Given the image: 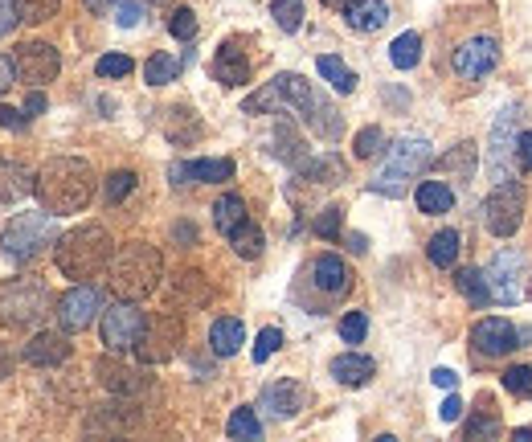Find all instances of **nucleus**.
Returning a JSON list of instances; mask_svg holds the SVG:
<instances>
[{
  "label": "nucleus",
  "mask_w": 532,
  "mask_h": 442,
  "mask_svg": "<svg viewBox=\"0 0 532 442\" xmlns=\"http://www.w3.org/2000/svg\"><path fill=\"white\" fill-rule=\"evenodd\" d=\"M246 221V201L238 197V193H226V197H217V205H213V226H217V234H234L238 226Z\"/></svg>",
  "instance_id": "cd10ccee"
},
{
  "label": "nucleus",
  "mask_w": 532,
  "mask_h": 442,
  "mask_svg": "<svg viewBox=\"0 0 532 442\" xmlns=\"http://www.w3.org/2000/svg\"><path fill=\"white\" fill-rule=\"evenodd\" d=\"M365 332H369V316H365V312H348V316L340 320V336H344V344H361Z\"/></svg>",
  "instance_id": "8fccbe9b"
},
{
  "label": "nucleus",
  "mask_w": 532,
  "mask_h": 442,
  "mask_svg": "<svg viewBox=\"0 0 532 442\" xmlns=\"http://www.w3.org/2000/svg\"><path fill=\"white\" fill-rule=\"evenodd\" d=\"M13 66H17V78H21L25 86L41 91L46 82L58 78L62 58H58V50L50 46V41H25V46L17 50V58H13Z\"/></svg>",
  "instance_id": "9b49d317"
},
{
  "label": "nucleus",
  "mask_w": 532,
  "mask_h": 442,
  "mask_svg": "<svg viewBox=\"0 0 532 442\" xmlns=\"http://www.w3.org/2000/svg\"><path fill=\"white\" fill-rule=\"evenodd\" d=\"M504 389L516 397H532V365H512L504 373Z\"/></svg>",
  "instance_id": "49530a36"
},
{
  "label": "nucleus",
  "mask_w": 532,
  "mask_h": 442,
  "mask_svg": "<svg viewBox=\"0 0 532 442\" xmlns=\"http://www.w3.org/2000/svg\"><path fill=\"white\" fill-rule=\"evenodd\" d=\"M148 328V316L136 307V299H115L103 312V344L111 352H131Z\"/></svg>",
  "instance_id": "6e6552de"
},
{
  "label": "nucleus",
  "mask_w": 532,
  "mask_h": 442,
  "mask_svg": "<svg viewBox=\"0 0 532 442\" xmlns=\"http://www.w3.org/2000/svg\"><path fill=\"white\" fill-rule=\"evenodd\" d=\"M50 242H58V226H54V213H17L5 234H0V246L13 262H29L46 250Z\"/></svg>",
  "instance_id": "0eeeda50"
},
{
  "label": "nucleus",
  "mask_w": 532,
  "mask_h": 442,
  "mask_svg": "<svg viewBox=\"0 0 532 442\" xmlns=\"http://www.w3.org/2000/svg\"><path fill=\"white\" fill-rule=\"evenodd\" d=\"M107 275H111L107 287H111L115 299H136L140 303V299H148L160 287V279H164V258L148 242H127L111 258Z\"/></svg>",
  "instance_id": "7ed1b4c3"
},
{
  "label": "nucleus",
  "mask_w": 532,
  "mask_h": 442,
  "mask_svg": "<svg viewBox=\"0 0 532 442\" xmlns=\"http://www.w3.org/2000/svg\"><path fill=\"white\" fill-rule=\"evenodd\" d=\"M430 381H434L438 389H455V385H459V377H455L451 369H434V377H430Z\"/></svg>",
  "instance_id": "052dcab7"
},
{
  "label": "nucleus",
  "mask_w": 532,
  "mask_h": 442,
  "mask_svg": "<svg viewBox=\"0 0 532 442\" xmlns=\"http://www.w3.org/2000/svg\"><path fill=\"white\" fill-rule=\"evenodd\" d=\"M21 0H0V37H9L21 25Z\"/></svg>",
  "instance_id": "864d4df0"
},
{
  "label": "nucleus",
  "mask_w": 532,
  "mask_h": 442,
  "mask_svg": "<svg viewBox=\"0 0 532 442\" xmlns=\"http://www.w3.org/2000/svg\"><path fill=\"white\" fill-rule=\"evenodd\" d=\"M213 78L221 86H242L250 78V58L242 54L238 41H226V46L213 54Z\"/></svg>",
  "instance_id": "412c9836"
},
{
  "label": "nucleus",
  "mask_w": 532,
  "mask_h": 442,
  "mask_svg": "<svg viewBox=\"0 0 532 442\" xmlns=\"http://www.w3.org/2000/svg\"><path fill=\"white\" fill-rule=\"evenodd\" d=\"M283 103V95H279V86L271 82V86H262L258 95H250L246 99V115H262V111H275Z\"/></svg>",
  "instance_id": "de8ad7c7"
},
{
  "label": "nucleus",
  "mask_w": 532,
  "mask_h": 442,
  "mask_svg": "<svg viewBox=\"0 0 532 442\" xmlns=\"http://www.w3.org/2000/svg\"><path fill=\"white\" fill-rule=\"evenodd\" d=\"M348 246H352V254H365V250H369V246H365V238H361V234H352V238H348Z\"/></svg>",
  "instance_id": "69168bd1"
},
{
  "label": "nucleus",
  "mask_w": 532,
  "mask_h": 442,
  "mask_svg": "<svg viewBox=\"0 0 532 442\" xmlns=\"http://www.w3.org/2000/svg\"><path fill=\"white\" fill-rule=\"evenodd\" d=\"M279 348H283V332H279V328H262L258 340H254V361H258V365L271 361Z\"/></svg>",
  "instance_id": "c03bdc74"
},
{
  "label": "nucleus",
  "mask_w": 532,
  "mask_h": 442,
  "mask_svg": "<svg viewBox=\"0 0 532 442\" xmlns=\"http://www.w3.org/2000/svg\"><path fill=\"white\" fill-rule=\"evenodd\" d=\"M13 373V352L5 348V344H0V381H5Z\"/></svg>",
  "instance_id": "e2e57ef3"
},
{
  "label": "nucleus",
  "mask_w": 532,
  "mask_h": 442,
  "mask_svg": "<svg viewBox=\"0 0 532 442\" xmlns=\"http://www.w3.org/2000/svg\"><path fill=\"white\" fill-rule=\"evenodd\" d=\"M426 258L434 262L438 271L455 267V258H459V234H455V230H438V234L430 238V246H426Z\"/></svg>",
  "instance_id": "2f4dec72"
},
{
  "label": "nucleus",
  "mask_w": 532,
  "mask_h": 442,
  "mask_svg": "<svg viewBox=\"0 0 532 442\" xmlns=\"http://www.w3.org/2000/svg\"><path fill=\"white\" fill-rule=\"evenodd\" d=\"M275 152H279V160H287L291 168H299V164L307 160V148H303L299 131H295L291 123H279V127H275Z\"/></svg>",
  "instance_id": "473e14b6"
},
{
  "label": "nucleus",
  "mask_w": 532,
  "mask_h": 442,
  "mask_svg": "<svg viewBox=\"0 0 532 442\" xmlns=\"http://www.w3.org/2000/svg\"><path fill=\"white\" fill-rule=\"evenodd\" d=\"M33 185H37V176H33L25 164H17V160H0V205L29 197Z\"/></svg>",
  "instance_id": "5701e85b"
},
{
  "label": "nucleus",
  "mask_w": 532,
  "mask_h": 442,
  "mask_svg": "<svg viewBox=\"0 0 532 442\" xmlns=\"http://www.w3.org/2000/svg\"><path fill=\"white\" fill-rule=\"evenodd\" d=\"M25 111H29V115H41V111H46V95L33 91V95H29V103H25Z\"/></svg>",
  "instance_id": "0e129e2a"
},
{
  "label": "nucleus",
  "mask_w": 532,
  "mask_h": 442,
  "mask_svg": "<svg viewBox=\"0 0 532 442\" xmlns=\"http://www.w3.org/2000/svg\"><path fill=\"white\" fill-rule=\"evenodd\" d=\"M176 74H181V62H176L172 54H152L148 66H144L148 86H168V82H176Z\"/></svg>",
  "instance_id": "c9c22d12"
},
{
  "label": "nucleus",
  "mask_w": 532,
  "mask_h": 442,
  "mask_svg": "<svg viewBox=\"0 0 532 442\" xmlns=\"http://www.w3.org/2000/svg\"><path fill=\"white\" fill-rule=\"evenodd\" d=\"M418 58H422V37L418 33H402L389 46V62L397 66V70H414L418 66Z\"/></svg>",
  "instance_id": "72a5a7b5"
},
{
  "label": "nucleus",
  "mask_w": 532,
  "mask_h": 442,
  "mask_svg": "<svg viewBox=\"0 0 532 442\" xmlns=\"http://www.w3.org/2000/svg\"><path fill=\"white\" fill-rule=\"evenodd\" d=\"M516 111H500V119H496V127H492V148H487V172H492V181L496 185H504V181H516L512 176V168H508V160L516 156V144H520V136H516Z\"/></svg>",
  "instance_id": "f8f14e48"
},
{
  "label": "nucleus",
  "mask_w": 532,
  "mask_h": 442,
  "mask_svg": "<svg viewBox=\"0 0 532 442\" xmlns=\"http://www.w3.org/2000/svg\"><path fill=\"white\" fill-rule=\"evenodd\" d=\"M344 21L357 33H377L389 21V5L385 0H352V5H344Z\"/></svg>",
  "instance_id": "b1692460"
},
{
  "label": "nucleus",
  "mask_w": 532,
  "mask_h": 442,
  "mask_svg": "<svg viewBox=\"0 0 532 442\" xmlns=\"http://www.w3.org/2000/svg\"><path fill=\"white\" fill-rule=\"evenodd\" d=\"M414 197H418V209L422 213H447L455 205V189L447 181H422Z\"/></svg>",
  "instance_id": "c85d7f7f"
},
{
  "label": "nucleus",
  "mask_w": 532,
  "mask_h": 442,
  "mask_svg": "<svg viewBox=\"0 0 532 442\" xmlns=\"http://www.w3.org/2000/svg\"><path fill=\"white\" fill-rule=\"evenodd\" d=\"M13 78H17V66H13V58H0V95L13 86Z\"/></svg>",
  "instance_id": "bf43d9fd"
},
{
  "label": "nucleus",
  "mask_w": 532,
  "mask_h": 442,
  "mask_svg": "<svg viewBox=\"0 0 532 442\" xmlns=\"http://www.w3.org/2000/svg\"><path fill=\"white\" fill-rule=\"evenodd\" d=\"M442 168H447V172H459V176H471V168H475V148H471V144H459L451 156H442Z\"/></svg>",
  "instance_id": "3c124183"
},
{
  "label": "nucleus",
  "mask_w": 532,
  "mask_h": 442,
  "mask_svg": "<svg viewBox=\"0 0 532 442\" xmlns=\"http://www.w3.org/2000/svg\"><path fill=\"white\" fill-rule=\"evenodd\" d=\"M82 5H86V13L103 17V13H111V5H115V0H82Z\"/></svg>",
  "instance_id": "680f3d73"
},
{
  "label": "nucleus",
  "mask_w": 532,
  "mask_h": 442,
  "mask_svg": "<svg viewBox=\"0 0 532 442\" xmlns=\"http://www.w3.org/2000/svg\"><path fill=\"white\" fill-rule=\"evenodd\" d=\"M58 9H62V0H21V17L29 25H46L50 17H58Z\"/></svg>",
  "instance_id": "ea45409f"
},
{
  "label": "nucleus",
  "mask_w": 532,
  "mask_h": 442,
  "mask_svg": "<svg viewBox=\"0 0 532 442\" xmlns=\"http://www.w3.org/2000/svg\"><path fill=\"white\" fill-rule=\"evenodd\" d=\"M496 434H500V418L496 414H483V418L467 422V438H496Z\"/></svg>",
  "instance_id": "5fc2aeb1"
},
{
  "label": "nucleus",
  "mask_w": 532,
  "mask_h": 442,
  "mask_svg": "<svg viewBox=\"0 0 532 442\" xmlns=\"http://www.w3.org/2000/svg\"><path fill=\"white\" fill-rule=\"evenodd\" d=\"M316 70L324 74V82L332 86V91L336 95H352V91H357V74H352L340 58H332V54H324L320 62H316Z\"/></svg>",
  "instance_id": "7c9ffc66"
},
{
  "label": "nucleus",
  "mask_w": 532,
  "mask_h": 442,
  "mask_svg": "<svg viewBox=\"0 0 532 442\" xmlns=\"http://www.w3.org/2000/svg\"><path fill=\"white\" fill-rule=\"evenodd\" d=\"M373 373H377V365L369 357H361V352H344V357L332 361V377L340 385H365Z\"/></svg>",
  "instance_id": "bb28decb"
},
{
  "label": "nucleus",
  "mask_w": 532,
  "mask_h": 442,
  "mask_svg": "<svg viewBox=\"0 0 532 442\" xmlns=\"http://www.w3.org/2000/svg\"><path fill=\"white\" fill-rule=\"evenodd\" d=\"M516 164H520L524 172H532V131H524L520 144H516Z\"/></svg>",
  "instance_id": "4d7b16f0"
},
{
  "label": "nucleus",
  "mask_w": 532,
  "mask_h": 442,
  "mask_svg": "<svg viewBox=\"0 0 532 442\" xmlns=\"http://www.w3.org/2000/svg\"><path fill=\"white\" fill-rule=\"evenodd\" d=\"M430 160H434V152H430L426 140H397L385 156V168L369 181V189L385 193V197H406L410 181L422 168H430Z\"/></svg>",
  "instance_id": "39448f33"
},
{
  "label": "nucleus",
  "mask_w": 532,
  "mask_h": 442,
  "mask_svg": "<svg viewBox=\"0 0 532 442\" xmlns=\"http://www.w3.org/2000/svg\"><path fill=\"white\" fill-rule=\"evenodd\" d=\"M50 312V287L41 279H5L0 283V324L33 328Z\"/></svg>",
  "instance_id": "423d86ee"
},
{
  "label": "nucleus",
  "mask_w": 532,
  "mask_h": 442,
  "mask_svg": "<svg viewBox=\"0 0 532 442\" xmlns=\"http://www.w3.org/2000/svg\"><path fill=\"white\" fill-rule=\"evenodd\" d=\"M520 340H524V332L500 316H487L471 328V344H475V352H483V357H508L512 348H520Z\"/></svg>",
  "instance_id": "2eb2a0df"
},
{
  "label": "nucleus",
  "mask_w": 532,
  "mask_h": 442,
  "mask_svg": "<svg viewBox=\"0 0 532 442\" xmlns=\"http://www.w3.org/2000/svg\"><path fill=\"white\" fill-rule=\"evenodd\" d=\"M246 344V328H242V320H234V316H221V320H213V328H209V348H213V357H234V352Z\"/></svg>",
  "instance_id": "a878e982"
},
{
  "label": "nucleus",
  "mask_w": 532,
  "mask_h": 442,
  "mask_svg": "<svg viewBox=\"0 0 532 442\" xmlns=\"http://www.w3.org/2000/svg\"><path fill=\"white\" fill-rule=\"evenodd\" d=\"M33 193H37V201H41V209H46V213L70 217V213L91 205V197H95V168L86 164V160H78V156H58V160H50L46 168L37 172Z\"/></svg>",
  "instance_id": "f257e3e1"
},
{
  "label": "nucleus",
  "mask_w": 532,
  "mask_h": 442,
  "mask_svg": "<svg viewBox=\"0 0 532 442\" xmlns=\"http://www.w3.org/2000/svg\"><path fill=\"white\" fill-rule=\"evenodd\" d=\"M230 246H234V254H238V258H258V254H262V230L254 226L250 217H246L242 226L230 234Z\"/></svg>",
  "instance_id": "e433bc0d"
},
{
  "label": "nucleus",
  "mask_w": 532,
  "mask_h": 442,
  "mask_svg": "<svg viewBox=\"0 0 532 442\" xmlns=\"http://www.w3.org/2000/svg\"><path fill=\"white\" fill-rule=\"evenodd\" d=\"M111 13H115V21H119L123 29H131V25H140V17H144V5H140V0H115V5H111Z\"/></svg>",
  "instance_id": "603ef678"
},
{
  "label": "nucleus",
  "mask_w": 532,
  "mask_h": 442,
  "mask_svg": "<svg viewBox=\"0 0 532 442\" xmlns=\"http://www.w3.org/2000/svg\"><path fill=\"white\" fill-rule=\"evenodd\" d=\"M176 303H185V307L209 303V283H205L197 271H185L181 279H176Z\"/></svg>",
  "instance_id": "f704fd0d"
},
{
  "label": "nucleus",
  "mask_w": 532,
  "mask_h": 442,
  "mask_svg": "<svg viewBox=\"0 0 532 442\" xmlns=\"http://www.w3.org/2000/svg\"><path fill=\"white\" fill-rule=\"evenodd\" d=\"M95 373H99V381H103L111 393H119V397H140V393L148 389V377H144L140 369H131V365L115 361V357H103V361L95 365Z\"/></svg>",
  "instance_id": "a211bd4d"
},
{
  "label": "nucleus",
  "mask_w": 532,
  "mask_h": 442,
  "mask_svg": "<svg viewBox=\"0 0 532 442\" xmlns=\"http://www.w3.org/2000/svg\"><path fill=\"white\" fill-rule=\"evenodd\" d=\"M275 86H279V95H283V103H291V107H299L303 111V123L316 131L320 140H340V131H344V119L336 115V107L316 91L307 78H299V74H279L275 78Z\"/></svg>",
  "instance_id": "20e7f679"
},
{
  "label": "nucleus",
  "mask_w": 532,
  "mask_h": 442,
  "mask_svg": "<svg viewBox=\"0 0 532 442\" xmlns=\"http://www.w3.org/2000/svg\"><path fill=\"white\" fill-rule=\"evenodd\" d=\"M295 172L303 176V181H312V185H340L344 176H348V164H344L340 156L324 152V156H307Z\"/></svg>",
  "instance_id": "4be33fe9"
},
{
  "label": "nucleus",
  "mask_w": 532,
  "mask_h": 442,
  "mask_svg": "<svg viewBox=\"0 0 532 442\" xmlns=\"http://www.w3.org/2000/svg\"><path fill=\"white\" fill-rule=\"evenodd\" d=\"M226 434H230V438H262V422H258V414H254L250 406H242V410L230 414Z\"/></svg>",
  "instance_id": "4c0bfd02"
},
{
  "label": "nucleus",
  "mask_w": 532,
  "mask_h": 442,
  "mask_svg": "<svg viewBox=\"0 0 532 442\" xmlns=\"http://www.w3.org/2000/svg\"><path fill=\"white\" fill-rule=\"evenodd\" d=\"M131 189H136V172H127V168L111 172V176H107V189H103V193H107V205H119Z\"/></svg>",
  "instance_id": "79ce46f5"
},
{
  "label": "nucleus",
  "mask_w": 532,
  "mask_h": 442,
  "mask_svg": "<svg viewBox=\"0 0 532 442\" xmlns=\"http://www.w3.org/2000/svg\"><path fill=\"white\" fill-rule=\"evenodd\" d=\"M168 33H172L176 41H193V37H197V17H193V9H176V13L168 17Z\"/></svg>",
  "instance_id": "a18cd8bd"
},
{
  "label": "nucleus",
  "mask_w": 532,
  "mask_h": 442,
  "mask_svg": "<svg viewBox=\"0 0 532 442\" xmlns=\"http://www.w3.org/2000/svg\"><path fill=\"white\" fill-rule=\"evenodd\" d=\"M438 418H442V422H459V418H463V402H459V397H455V393L447 397V402H442Z\"/></svg>",
  "instance_id": "13d9d810"
},
{
  "label": "nucleus",
  "mask_w": 532,
  "mask_h": 442,
  "mask_svg": "<svg viewBox=\"0 0 532 442\" xmlns=\"http://www.w3.org/2000/svg\"><path fill=\"white\" fill-rule=\"evenodd\" d=\"M271 17L283 33H295L303 25V0H271Z\"/></svg>",
  "instance_id": "58836bf2"
},
{
  "label": "nucleus",
  "mask_w": 532,
  "mask_h": 442,
  "mask_svg": "<svg viewBox=\"0 0 532 442\" xmlns=\"http://www.w3.org/2000/svg\"><path fill=\"white\" fill-rule=\"evenodd\" d=\"M70 357V340H66V328L62 332H37L29 344H25V361L37 365V369H54Z\"/></svg>",
  "instance_id": "aec40b11"
},
{
  "label": "nucleus",
  "mask_w": 532,
  "mask_h": 442,
  "mask_svg": "<svg viewBox=\"0 0 532 442\" xmlns=\"http://www.w3.org/2000/svg\"><path fill=\"white\" fill-rule=\"evenodd\" d=\"M111 258H115V242H111V230L99 226V221H86V226L70 230L58 238L54 246V262H58V271L66 279H95L111 267Z\"/></svg>",
  "instance_id": "f03ea898"
},
{
  "label": "nucleus",
  "mask_w": 532,
  "mask_h": 442,
  "mask_svg": "<svg viewBox=\"0 0 532 442\" xmlns=\"http://www.w3.org/2000/svg\"><path fill=\"white\" fill-rule=\"evenodd\" d=\"M303 385L299 381H275V385H266L262 389V402H258V410H266L271 418H295L299 410H303Z\"/></svg>",
  "instance_id": "6ab92c4d"
},
{
  "label": "nucleus",
  "mask_w": 532,
  "mask_h": 442,
  "mask_svg": "<svg viewBox=\"0 0 532 442\" xmlns=\"http://www.w3.org/2000/svg\"><path fill=\"white\" fill-rule=\"evenodd\" d=\"M455 287L463 291V299H467L471 307H487V303H492V287H487V275L475 271V267H463V271L455 275Z\"/></svg>",
  "instance_id": "c756f323"
},
{
  "label": "nucleus",
  "mask_w": 532,
  "mask_h": 442,
  "mask_svg": "<svg viewBox=\"0 0 532 442\" xmlns=\"http://www.w3.org/2000/svg\"><path fill=\"white\" fill-rule=\"evenodd\" d=\"M492 287V303H520L524 299V258L516 250L496 254V262L483 271Z\"/></svg>",
  "instance_id": "4468645a"
},
{
  "label": "nucleus",
  "mask_w": 532,
  "mask_h": 442,
  "mask_svg": "<svg viewBox=\"0 0 532 442\" xmlns=\"http://www.w3.org/2000/svg\"><path fill=\"white\" fill-rule=\"evenodd\" d=\"M131 70H136V62H131L127 54H107V58L95 62V74L99 78H127Z\"/></svg>",
  "instance_id": "37998d69"
},
{
  "label": "nucleus",
  "mask_w": 532,
  "mask_h": 442,
  "mask_svg": "<svg viewBox=\"0 0 532 442\" xmlns=\"http://www.w3.org/2000/svg\"><path fill=\"white\" fill-rule=\"evenodd\" d=\"M320 5H328V9H344V5H352V0H320Z\"/></svg>",
  "instance_id": "338daca9"
},
{
  "label": "nucleus",
  "mask_w": 532,
  "mask_h": 442,
  "mask_svg": "<svg viewBox=\"0 0 532 442\" xmlns=\"http://www.w3.org/2000/svg\"><path fill=\"white\" fill-rule=\"evenodd\" d=\"M524 221V189L516 181H504L487 193L483 201V226L492 230L496 238H512Z\"/></svg>",
  "instance_id": "1a4fd4ad"
},
{
  "label": "nucleus",
  "mask_w": 532,
  "mask_h": 442,
  "mask_svg": "<svg viewBox=\"0 0 532 442\" xmlns=\"http://www.w3.org/2000/svg\"><path fill=\"white\" fill-rule=\"evenodd\" d=\"M99 312H103V295H99L95 287H86V283L70 287V291L58 299V324H62L66 332L91 328V324L99 320Z\"/></svg>",
  "instance_id": "ddd939ff"
},
{
  "label": "nucleus",
  "mask_w": 532,
  "mask_h": 442,
  "mask_svg": "<svg viewBox=\"0 0 532 442\" xmlns=\"http://www.w3.org/2000/svg\"><path fill=\"white\" fill-rule=\"evenodd\" d=\"M168 176L172 185H221L234 181V160H176Z\"/></svg>",
  "instance_id": "f3484780"
},
{
  "label": "nucleus",
  "mask_w": 532,
  "mask_h": 442,
  "mask_svg": "<svg viewBox=\"0 0 532 442\" xmlns=\"http://www.w3.org/2000/svg\"><path fill=\"white\" fill-rule=\"evenodd\" d=\"M340 221H344V209H340V205H328V209L316 217L312 230H316V238H328V242H332V238H340Z\"/></svg>",
  "instance_id": "09e8293b"
},
{
  "label": "nucleus",
  "mask_w": 532,
  "mask_h": 442,
  "mask_svg": "<svg viewBox=\"0 0 532 442\" xmlns=\"http://www.w3.org/2000/svg\"><path fill=\"white\" fill-rule=\"evenodd\" d=\"M33 115L29 111H17V107H0V127H9V131H21Z\"/></svg>",
  "instance_id": "6e6d98bb"
},
{
  "label": "nucleus",
  "mask_w": 532,
  "mask_h": 442,
  "mask_svg": "<svg viewBox=\"0 0 532 442\" xmlns=\"http://www.w3.org/2000/svg\"><path fill=\"white\" fill-rule=\"evenodd\" d=\"M312 279H316V287H320L324 295H348V287H352V275H348V267H344L336 254H320V258H316Z\"/></svg>",
  "instance_id": "393cba45"
},
{
  "label": "nucleus",
  "mask_w": 532,
  "mask_h": 442,
  "mask_svg": "<svg viewBox=\"0 0 532 442\" xmlns=\"http://www.w3.org/2000/svg\"><path fill=\"white\" fill-rule=\"evenodd\" d=\"M352 152H357L361 160H373L385 152V136H381V127H361L357 131V144H352Z\"/></svg>",
  "instance_id": "a19ab883"
},
{
  "label": "nucleus",
  "mask_w": 532,
  "mask_h": 442,
  "mask_svg": "<svg viewBox=\"0 0 532 442\" xmlns=\"http://www.w3.org/2000/svg\"><path fill=\"white\" fill-rule=\"evenodd\" d=\"M181 340H185V324H181V316H176V312L152 316L148 328H144V336H140V344H136V357H140L144 365H164V361L176 357Z\"/></svg>",
  "instance_id": "9d476101"
},
{
  "label": "nucleus",
  "mask_w": 532,
  "mask_h": 442,
  "mask_svg": "<svg viewBox=\"0 0 532 442\" xmlns=\"http://www.w3.org/2000/svg\"><path fill=\"white\" fill-rule=\"evenodd\" d=\"M451 66H455L459 78L492 74L500 66V41L496 37H471V41H463V46L455 50V58H451Z\"/></svg>",
  "instance_id": "dca6fc26"
}]
</instances>
